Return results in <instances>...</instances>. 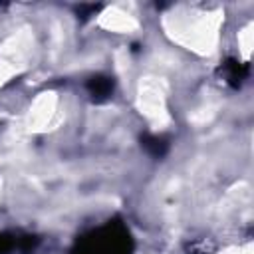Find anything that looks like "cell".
I'll return each instance as SVG.
<instances>
[{"instance_id": "obj_1", "label": "cell", "mask_w": 254, "mask_h": 254, "mask_svg": "<svg viewBox=\"0 0 254 254\" xmlns=\"http://www.w3.org/2000/svg\"><path fill=\"white\" fill-rule=\"evenodd\" d=\"M87 91L93 99L101 101V99H107L113 91V79L111 77H105V75H93L87 79Z\"/></svg>"}, {"instance_id": "obj_2", "label": "cell", "mask_w": 254, "mask_h": 254, "mask_svg": "<svg viewBox=\"0 0 254 254\" xmlns=\"http://www.w3.org/2000/svg\"><path fill=\"white\" fill-rule=\"evenodd\" d=\"M141 145L153 155V157H163L169 149V143L163 139V137H157V135H143L141 137Z\"/></svg>"}, {"instance_id": "obj_3", "label": "cell", "mask_w": 254, "mask_h": 254, "mask_svg": "<svg viewBox=\"0 0 254 254\" xmlns=\"http://www.w3.org/2000/svg\"><path fill=\"white\" fill-rule=\"evenodd\" d=\"M224 75H226L228 83H232L234 87H238L240 81H242L244 75H246V67H242L236 60H228V62L224 64Z\"/></svg>"}, {"instance_id": "obj_4", "label": "cell", "mask_w": 254, "mask_h": 254, "mask_svg": "<svg viewBox=\"0 0 254 254\" xmlns=\"http://www.w3.org/2000/svg\"><path fill=\"white\" fill-rule=\"evenodd\" d=\"M12 246H14L12 236H8V234H0V254H8V252L12 250Z\"/></svg>"}]
</instances>
